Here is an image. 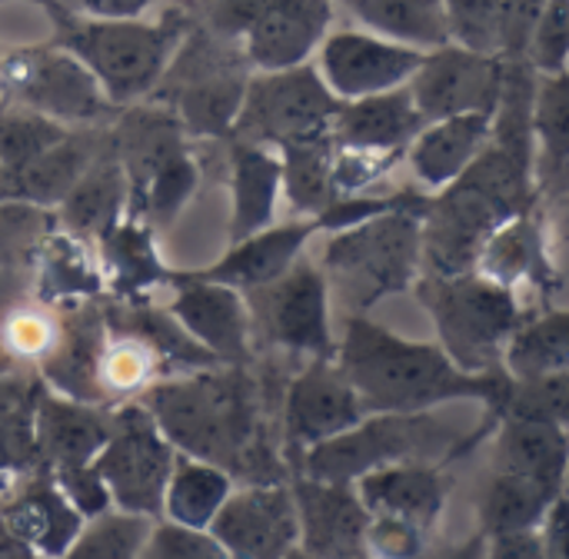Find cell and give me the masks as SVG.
Listing matches in <instances>:
<instances>
[{
    "instance_id": "obj_1",
    "label": "cell",
    "mask_w": 569,
    "mask_h": 559,
    "mask_svg": "<svg viewBox=\"0 0 569 559\" xmlns=\"http://www.w3.org/2000/svg\"><path fill=\"white\" fill-rule=\"evenodd\" d=\"M137 403L153 417L177 453L227 470L237 483L287 480V460L273 450L263 393L250 367H203L147 387Z\"/></svg>"
},
{
    "instance_id": "obj_2",
    "label": "cell",
    "mask_w": 569,
    "mask_h": 559,
    "mask_svg": "<svg viewBox=\"0 0 569 559\" xmlns=\"http://www.w3.org/2000/svg\"><path fill=\"white\" fill-rule=\"evenodd\" d=\"M333 363L353 387L363 413H433L453 400L483 403L487 420L473 443L500 423L510 390L507 373H463L440 343L407 340L367 313H350Z\"/></svg>"
},
{
    "instance_id": "obj_3",
    "label": "cell",
    "mask_w": 569,
    "mask_h": 559,
    "mask_svg": "<svg viewBox=\"0 0 569 559\" xmlns=\"http://www.w3.org/2000/svg\"><path fill=\"white\" fill-rule=\"evenodd\" d=\"M43 10L53 20V43L70 50L93 73L117 110L153 93L193 23L183 7H170L160 20H103L63 10L57 3H47Z\"/></svg>"
},
{
    "instance_id": "obj_4",
    "label": "cell",
    "mask_w": 569,
    "mask_h": 559,
    "mask_svg": "<svg viewBox=\"0 0 569 559\" xmlns=\"http://www.w3.org/2000/svg\"><path fill=\"white\" fill-rule=\"evenodd\" d=\"M420 200L330 233L323 250V280L330 300L347 313H367L383 297L407 293L423 270V210Z\"/></svg>"
},
{
    "instance_id": "obj_5",
    "label": "cell",
    "mask_w": 569,
    "mask_h": 559,
    "mask_svg": "<svg viewBox=\"0 0 569 559\" xmlns=\"http://www.w3.org/2000/svg\"><path fill=\"white\" fill-rule=\"evenodd\" d=\"M437 327L440 350L463 373H503L500 357L527 317L520 297L477 270L420 273L410 287Z\"/></svg>"
},
{
    "instance_id": "obj_6",
    "label": "cell",
    "mask_w": 569,
    "mask_h": 559,
    "mask_svg": "<svg viewBox=\"0 0 569 559\" xmlns=\"http://www.w3.org/2000/svg\"><path fill=\"white\" fill-rule=\"evenodd\" d=\"M250 73L240 40L193 20L150 97L180 120L190 140H217L230 137Z\"/></svg>"
},
{
    "instance_id": "obj_7",
    "label": "cell",
    "mask_w": 569,
    "mask_h": 559,
    "mask_svg": "<svg viewBox=\"0 0 569 559\" xmlns=\"http://www.w3.org/2000/svg\"><path fill=\"white\" fill-rule=\"evenodd\" d=\"M463 447L460 430L433 413H367L347 433L323 440L297 457L290 473L323 483H357L390 463H447Z\"/></svg>"
},
{
    "instance_id": "obj_8",
    "label": "cell",
    "mask_w": 569,
    "mask_h": 559,
    "mask_svg": "<svg viewBox=\"0 0 569 559\" xmlns=\"http://www.w3.org/2000/svg\"><path fill=\"white\" fill-rule=\"evenodd\" d=\"M3 103L33 110L63 127H107L117 107L93 73L63 47H17L0 53Z\"/></svg>"
},
{
    "instance_id": "obj_9",
    "label": "cell",
    "mask_w": 569,
    "mask_h": 559,
    "mask_svg": "<svg viewBox=\"0 0 569 559\" xmlns=\"http://www.w3.org/2000/svg\"><path fill=\"white\" fill-rule=\"evenodd\" d=\"M343 100H337L320 80L313 63L287 67V70H253L243 90V103L230 140L287 147L330 137L333 113Z\"/></svg>"
},
{
    "instance_id": "obj_10",
    "label": "cell",
    "mask_w": 569,
    "mask_h": 559,
    "mask_svg": "<svg viewBox=\"0 0 569 559\" xmlns=\"http://www.w3.org/2000/svg\"><path fill=\"white\" fill-rule=\"evenodd\" d=\"M173 457L177 450L160 433L153 417L137 400H130L113 407L110 437L93 457V467L110 493L113 510L143 520H160Z\"/></svg>"
},
{
    "instance_id": "obj_11",
    "label": "cell",
    "mask_w": 569,
    "mask_h": 559,
    "mask_svg": "<svg viewBox=\"0 0 569 559\" xmlns=\"http://www.w3.org/2000/svg\"><path fill=\"white\" fill-rule=\"evenodd\" d=\"M250 330L260 333L273 350L303 360H333L337 340L330 330V293L320 267L293 263L273 283L243 293Z\"/></svg>"
},
{
    "instance_id": "obj_12",
    "label": "cell",
    "mask_w": 569,
    "mask_h": 559,
    "mask_svg": "<svg viewBox=\"0 0 569 559\" xmlns=\"http://www.w3.org/2000/svg\"><path fill=\"white\" fill-rule=\"evenodd\" d=\"M507 83V60L493 53H477L460 43H440L423 50L407 90L423 113V120L487 113L493 117Z\"/></svg>"
},
{
    "instance_id": "obj_13",
    "label": "cell",
    "mask_w": 569,
    "mask_h": 559,
    "mask_svg": "<svg viewBox=\"0 0 569 559\" xmlns=\"http://www.w3.org/2000/svg\"><path fill=\"white\" fill-rule=\"evenodd\" d=\"M207 530L230 559H283L300 543L290 480L233 487Z\"/></svg>"
},
{
    "instance_id": "obj_14",
    "label": "cell",
    "mask_w": 569,
    "mask_h": 559,
    "mask_svg": "<svg viewBox=\"0 0 569 559\" xmlns=\"http://www.w3.org/2000/svg\"><path fill=\"white\" fill-rule=\"evenodd\" d=\"M317 57V73L337 100H360L393 87H403L423 50L380 37L373 30H333L323 37Z\"/></svg>"
},
{
    "instance_id": "obj_15",
    "label": "cell",
    "mask_w": 569,
    "mask_h": 559,
    "mask_svg": "<svg viewBox=\"0 0 569 559\" xmlns=\"http://www.w3.org/2000/svg\"><path fill=\"white\" fill-rule=\"evenodd\" d=\"M363 407L333 360H307L283 393V443L287 467L323 440H333L363 420Z\"/></svg>"
},
{
    "instance_id": "obj_16",
    "label": "cell",
    "mask_w": 569,
    "mask_h": 559,
    "mask_svg": "<svg viewBox=\"0 0 569 559\" xmlns=\"http://www.w3.org/2000/svg\"><path fill=\"white\" fill-rule=\"evenodd\" d=\"M173 300L167 303L170 317L223 367H250L253 360V330L247 300L240 290L200 280L190 273H170Z\"/></svg>"
},
{
    "instance_id": "obj_17",
    "label": "cell",
    "mask_w": 569,
    "mask_h": 559,
    "mask_svg": "<svg viewBox=\"0 0 569 559\" xmlns=\"http://www.w3.org/2000/svg\"><path fill=\"white\" fill-rule=\"evenodd\" d=\"M553 243H557L553 223L533 207L527 213L503 220L483 240L473 270L513 293L520 287H533L537 293L560 297V270L553 260Z\"/></svg>"
},
{
    "instance_id": "obj_18",
    "label": "cell",
    "mask_w": 569,
    "mask_h": 559,
    "mask_svg": "<svg viewBox=\"0 0 569 559\" xmlns=\"http://www.w3.org/2000/svg\"><path fill=\"white\" fill-rule=\"evenodd\" d=\"M300 550L313 559H353L363 557V530L367 507L360 503L353 483H323L310 477H290Z\"/></svg>"
},
{
    "instance_id": "obj_19",
    "label": "cell",
    "mask_w": 569,
    "mask_h": 559,
    "mask_svg": "<svg viewBox=\"0 0 569 559\" xmlns=\"http://www.w3.org/2000/svg\"><path fill=\"white\" fill-rule=\"evenodd\" d=\"M333 23V0H270L240 37L250 70H287L310 63Z\"/></svg>"
},
{
    "instance_id": "obj_20",
    "label": "cell",
    "mask_w": 569,
    "mask_h": 559,
    "mask_svg": "<svg viewBox=\"0 0 569 559\" xmlns=\"http://www.w3.org/2000/svg\"><path fill=\"white\" fill-rule=\"evenodd\" d=\"M533 133V190L537 210L560 227L569 187V83L567 73L540 77L530 107Z\"/></svg>"
},
{
    "instance_id": "obj_21",
    "label": "cell",
    "mask_w": 569,
    "mask_h": 559,
    "mask_svg": "<svg viewBox=\"0 0 569 559\" xmlns=\"http://www.w3.org/2000/svg\"><path fill=\"white\" fill-rule=\"evenodd\" d=\"M110 413L113 407H97V403L60 397L43 380H37L33 440H37L40 463L47 470L93 463V457L110 437Z\"/></svg>"
},
{
    "instance_id": "obj_22",
    "label": "cell",
    "mask_w": 569,
    "mask_h": 559,
    "mask_svg": "<svg viewBox=\"0 0 569 559\" xmlns=\"http://www.w3.org/2000/svg\"><path fill=\"white\" fill-rule=\"evenodd\" d=\"M0 520L43 559H60L83 530V517L67 503L47 467L20 473L0 500Z\"/></svg>"
},
{
    "instance_id": "obj_23",
    "label": "cell",
    "mask_w": 569,
    "mask_h": 559,
    "mask_svg": "<svg viewBox=\"0 0 569 559\" xmlns=\"http://www.w3.org/2000/svg\"><path fill=\"white\" fill-rule=\"evenodd\" d=\"M103 337H107V327H103L100 300L60 310L57 343L37 363L40 380L60 397L107 407L103 397H100V387H97V367H100Z\"/></svg>"
},
{
    "instance_id": "obj_24",
    "label": "cell",
    "mask_w": 569,
    "mask_h": 559,
    "mask_svg": "<svg viewBox=\"0 0 569 559\" xmlns=\"http://www.w3.org/2000/svg\"><path fill=\"white\" fill-rule=\"evenodd\" d=\"M353 490L370 517H397L433 533L450 497V480L440 463H390L363 473Z\"/></svg>"
},
{
    "instance_id": "obj_25",
    "label": "cell",
    "mask_w": 569,
    "mask_h": 559,
    "mask_svg": "<svg viewBox=\"0 0 569 559\" xmlns=\"http://www.w3.org/2000/svg\"><path fill=\"white\" fill-rule=\"evenodd\" d=\"M313 233H320L313 217L290 220V223H270L260 233L237 240L227 257H220L207 270H193L190 277L223 283V287H233L240 293L257 290L263 283H273L277 277H283L300 260V253Z\"/></svg>"
},
{
    "instance_id": "obj_26",
    "label": "cell",
    "mask_w": 569,
    "mask_h": 559,
    "mask_svg": "<svg viewBox=\"0 0 569 559\" xmlns=\"http://www.w3.org/2000/svg\"><path fill=\"white\" fill-rule=\"evenodd\" d=\"M27 270L33 273V300L43 307L67 310L103 300V277L93 243L60 223L37 243Z\"/></svg>"
},
{
    "instance_id": "obj_27",
    "label": "cell",
    "mask_w": 569,
    "mask_h": 559,
    "mask_svg": "<svg viewBox=\"0 0 569 559\" xmlns=\"http://www.w3.org/2000/svg\"><path fill=\"white\" fill-rule=\"evenodd\" d=\"M93 250L103 277V300L133 303V300H147V293L170 283V270L163 267L153 243V227L137 217L123 213L93 243Z\"/></svg>"
},
{
    "instance_id": "obj_28",
    "label": "cell",
    "mask_w": 569,
    "mask_h": 559,
    "mask_svg": "<svg viewBox=\"0 0 569 559\" xmlns=\"http://www.w3.org/2000/svg\"><path fill=\"white\" fill-rule=\"evenodd\" d=\"M493 117L487 113H457L423 123V130L407 143L403 160L410 163L417 183L427 193L450 187L487 147Z\"/></svg>"
},
{
    "instance_id": "obj_29",
    "label": "cell",
    "mask_w": 569,
    "mask_h": 559,
    "mask_svg": "<svg viewBox=\"0 0 569 559\" xmlns=\"http://www.w3.org/2000/svg\"><path fill=\"white\" fill-rule=\"evenodd\" d=\"M127 177L123 167L110 147V137H103V147L87 163L80 180L67 190V197L53 207L57 223L90 243H97L123 213H127Z\"/></svg>"
},
{
    "instance_id": "obj_30",
    "label": "cell",
    "mask_w": 569,
    "mask_h": 559,
    "mask_svg": "<svg viewBox=\"0 0 569 559\" xmlns=\"http://www.w3.org/2000/svg\"><path fill=\"white\" fill-rule=\"evenodd\" d=\"M423 113L417 110L407 83L360 97L343 100L330 123V140L347 147H373V150H407V143L423 130Z\"/></svg>"
},
{
    "instance_id": "obj_31",
    "label": "cell",
    "mask_w": 569,
    "mask_h": 559,
    "mask_svg": "<svg viewBox=\"0 0 569 559\" xmlns=\"http://www.w3.org/2000/svg\"><path fill=\"white\" fill-rule=\"evenodd\" d=\"M280 203V153L230 140V243L273 223Z\"/></svg>"
},
{
    "instance_id": "obj_32",
    "label": "cell",
    "mask_w": 569,
    "mask_h": 559,
    "mask_svg": "<svg viewBox=\"0 0 569 559\" xmlns=\"http://www.w3.org/2000/svg\"><path fill=\"white\" fill-rule=\"evenodd\" d=\"M567 460L569 440L567 427L540 423V420H520L503 417L497 423L493 440V470L513 473L553 490H567Z\"/></svg>"
},
{
    "instance_id": "obj_33",
    "label": "cell",
    "mask_w": 569,
    "mask_h": 559,
    "mask_svg": "<svg viewBox=\"0 0 569 559\" xmlns=\"http://www.w3.org/2000/svg\"><path fill=\"white\" fill-rule=\"evenodd\" d=\"M107 127H87V130H67L50 150H43L30 167H23L17 177L7 180L3 200H23L53 210L67 190L80 180L87 163L103 147Z\"/></svg>"
},
{
    "instance_id": "obj_34",
    "label": "cell",
    "mask_w": 569,
    "mask_h": 559,
    "mask_svg": "<svg viewBox=\"0 0 569 559\" xmlns=\"http://www.w3.org/2000/svg\"><path fill=\"white\" fill-rule=\"evenodd\" d=\"M500 370L510 380H540L553 373H569V313L557 307H543L527 313L510 333Z\"/></svg>"
},
{
    "instance_id": "obj_35",
    "label": "cell",
    "mask_w": 569,
    "mask_h": 559,
    "mask_svg": "<svg viewBox=\"0 0 569 559\" xmlns=\"http://www.w3.org/2000/svg\"><path fill=\"white\" fill-rule=\"evenodd\" d=\"M237 480L197 457L177 453L173 457V470L163 490V503H160V520H170L177 527H190V530H207L213 523V517L220 513L223 500L233 493Z\"/></svg>"
},
{
    "instance_id": "obj_36",
    "label": "cell",
    "mask_w": 569,
    "mask_h": 559,
    "mask_svg": "<svg viewBox=\"0 0 569 559\" xmlns=\"http://www.w3.org/2000/svg\"><path fill=\"white\" fill-rule=\"evenodd\" d=\"M567 490H553L513 473L490 470L487 483L480 487L477 497V517L483 537H500V533H520V530H537L547 517V510L563 497Z\"/></svg>"
},
{
    "instance_id": "obj_37",
    "label": "cell",
    "mask_w": 569,
    "mask_h": 559,
    "mask_svg": "<svg viewBox=\"0 0 569 559\" xmlns=\"http://www.w3.org/2000/svg\"><path fill=\"white\" fill-rule=\"evenodd\" d=\"M347 10L380 37L410 43L417 50H433L447 43L443 3L440 0H340Z\"/></svg>"
},
{
    "instance_id": "obj_38",
    "label": "cell",
    "mask_w": 569,
    "mask_h": 559,
    "mask_svg": "<svg viewBox=\"0 0 569 559\" xmlns=\"http://www.w3.org/2000/svg\"><path fill=\"white\" fill-rule=\"evenodd\" d=\"M330 150H333L330 137L277 147L280 197H287V203L300 217H320L330 203L340 200L333 187V173H330Z\"/></svg>"
},
{
    "instance_id": "obj_39",
    "label": "cell",
    "mask_w": 569,
    "mask_h": 559,
    "mask_svg": "<svg viewBox=\"0 0 569 559\" xmlns=\"http://www.w3.org/2000/svg\"><path fill=\"white\" fill-rule=\"evenodd\" d=\"M60 333V310L37 303H10L0 313V373H10L17 363L37 367Z\"/></svg>"
},
{
    "instance_id": "obj_40",
    "label": "cell",
    "mask_w": 569,
    "mask_h": 559,
    "mask_svg": "<svg viewBox=\"0 0 569 559\" xmlns=\"http://www.w3.org/2000/svg\"><path fill=\"white\" fill-rule=\"evenodd\" d=\"M70 127L53 123L33 110L23 107H0V173H3V190L7 180L17 177L23 167H30L43 150H50Z\"/></svg>"
},
{
    "instance_id": "obj_41",
    "label": "cell",
    "mask_w": 569,
    "mask_h": 559,
    "mask_svg": "<svg viewBox=\"0 0 569 559\" xmlns=\"http://www.w3.org/2000/svg\"><path fill=\"white\" fill-rule=\"evenodd\" d=\"M447 40L477 53L503 57L510 0H440Z\"/></svg>"
},
{
    "instance_id": "obj_42",
    "label": "cell",
    "mask_w": 569,
    "mask_h": 559,
    "mask_svg": "<svg viewBox=\"0 0 569 559\" xmlns=\"http://www.w3.org/2000/svg\"><path fill=\"white\" fill-rule=\"evenodd\" d=\"M150 523L153 520L110 510L83 523V530L77 533V540L67 547V553L60 559H137Z\"/></svg>"
},
{
    "instance_id": "obj_43",
    "label": "cell",
    "mask_w": 569,
    "mask_h": 559,
    "mask_svg": "<svg viewBox=\"0 0 569 559\" xmlns=\"http://www.w3.org/2000/svg\"><path fill=\"white\" fill-rule=\"evenodd\" d=\"M57 227V213L23 200H0V267L27 270L37 243Z\"/></svg>"
},
{
    "instance_id": "obj_44",
    "label": "cell",
    "mask_w": 569,
    "mask_h": 559,
    "mask_svg": "<svg viewBox=\"0 0 569 559\" xmlns=\"http://www.w3.org/2000/svg\"><path fill=\"white\" fill-rule=\"evenodd\" d=\"M569 57V0H547L530 27L523 60L533 73L553 77L567 73Z\"/></svg>"
},
{
    "instance_id": "obj_45",
    "label": "cell",
    "mask_w": 569,
    "mask_h": 559,
    "mask_svg": "<svg viewBox=\"0 0 569 559\" xmlns=\"http://www.w3.org/2000/svg\"><path fill=\"white\" fill-rule=\"evenodd\" d=\"M567 410L569 373H553V377H540V380H510L503 417H520V420H540V423L567 427Z\"/></svg>"
},
{
    "instance_id": "obj_46",
    "label": "cell",
    "mask_w": 569,
    "mask_h": 559,
    "mask_svg": "<svg viewBox=\"0 0 569 559\" xmlns=\"http://www.w3.org/2000/svg\"><path fill=\"white\" fill-rule=\"evenodd\" d=\"M400 160H403V150H373V147L333 143V150H330V173H333L337 197L370 193Z\"/></svg>"
},
{
    "instance_id": "obj_47",
    "label": "cell",
    "mask_w": 569,
    "mask_h": 559,
    "mask_svg": "<svg viewBox=\"0 0 569 559\" xmlns=\"http://www.w3.org/2000/svg\"><path fill=\"white\" fill-rule=\"evenodd\" d=\"M137 559H230L210 530L177 527L170 520H153Z\"/></svg>"
},
{
    "instance_id": "obj_48",
    "label": "cell",
    "mask_w": 569,
    "mask_h": 559,
    "mask_svg": "<svg viewBox=\"0 0 569 559\" xmlns=\"http://www.w3.org/2000/svg\"><path fill=\"white\" fill-rule=\"evenodd\" d=\"M430 533L397 517H370L363 530L367 559H427Z\"/></svg>"
},
{
    "instance_id": "obj_49",
    "label": "cell",
    "mask_w": 569,
    "mask_h": 559,
    "mask_svg": "<svg viewBox=\"0 0 569 559\" xmlns=\"http://www.w3.org/2000/svg\"><path fill=\"white\" fill-rule=\"evenodd\" d=\"M50 477L60 487V493L67 497V503L83 517V523H90V520H97V517L113 510L110 493H107V487H103V480H100L93 463L57 467V470H50Z\"/></svg>"
},
{
    "instance_id": "obj_50",
    "label": "cell",
    "mask_w": 569,
    "mask_h": 559,
    "mask_svg": "<svg viewBox=\"0 0 569 559\" xmlns=\"http://www.w3.org/2000/svg\"><path fill=\"white\" fill-rule=\"evenodd\" d=\"M200 3H203V20L197 23H203L207 30L227 40H240L270 0H200Z\"/></svg>"
},
{
    "instance_id": "obj_51",
    "label": "cell",
    "mask_w": 569,
    "mask_h": 559,
    "mask_svg": "<svg viewBox=\"0 0 569 559\" xmlns=\"http://www.w3.org/2000/svg\"><path fill=\"white\" fill-rule=\"evenodd\" d=\"M63 10L83 13V17H103V20H133L143 17L160 0H53Z\"/></svg>"
},
{
    "instance_id": "obj_52",
    "label": "cell",
    "mask_w": 569,
    "mask_h": 559,
    "mask_svg": "<svg viewBox=\"0 0 569 559\" xmlns=\"http://www.w3.org/2000/svg\"><path fill=\"white\" fill-rule=\"evenodd\" d=\"M483 559H547L543 543L537 530H520V533H500L487 537V557Z\"/></svg>"
},
{
    "instance_id": "obj_53",
    "label": "cell",
    "mask_w": 569,
    "mask_h": 559,
    "mask_svg": "<svg viewBox=\"0 0 569 559\" xmlns=\"http://www.w3.org/2000/svg\"><path fill=\"white\" fill-rule=\"evenodd\" d=\"M537 533H540V543H543V557L567 559V493L547 510Z\"/></svg>"
},
{
    "instance_id": "obj_54",
    "label": "cell",
    "mask_w": 569,
    "mask_h": 559,
    "mask_svg": "<svg viewBox=\"0 0 569 559\" xmlns=\"http://www.w3.org/2000/svg\"><path fill=\"white\" fill-rule=\"evenodd\" d=\"M0 559H43L0 520Z\"/></svg>"
},
{
    "instance_id": "obj_55",
    "label": "cell",
    "mask_w": 569,
    "mask_h": 559,
    "mask_svg": "<svg viewBox=\"0 0 569 559\" xmlns=\"http://www.w3.org/2000/svg\"><path fill=\"white\" fill-rule=\"evenodd\" d=\"M20 480V473H10V470H0V500L7 497V490Z\"/></svg>"
},
{
    "instance_id": "obj_56",
    "label": "cell",
    "mask_w": 569,
    "mask_h": 559,
    "mask_svg": "<svg viewBox=\"0 0 569 559\" xmlns=\"http://www.w3.org/2000/svg\"><path fill=\"white\" fill-rule=\"evenodd\" d=\"M0 3H13V0H0ZM30 3H40V7H47V3H53V0H30Z\"/></svg>"
},
{
    "instance_id": "obj_57",
    "label": "cell",
    "mask_w": 569,
    "mask_h": 559,
    "mask_svg": "<svg viewBox=\"0 0 569 559\" xmlns=\"http://www.w3.org/2000/svg\"><path fill=\"white\" fill-rule=\"evenodd\" d=\"M0 200H3V173H0Z\"/></svg>"
},
{
    "instance_id": "obj_58",
    "label": "cell",
    "mask_w": 569,
    "mask_h": 559,
    "mask_svg": "<svg viewBox=\"0 0 569 559\" xmlns=\"http://www.w3.org/2000/svg\"><path fill=\"white\" fill-rule=\"evenodd\" d=\"M0 107H3V87H0Z\"/></svg>"
},
{
    "instance_id": "obj_59",
    "label": "cell",
    "mask_w": 569,
    "mask_h": 559,
    "mask_svg": "<svg viewBox=\"0 0 569 559\" xmlns=\"http://www.w3.org/2000/svg\"><path fill=\"white\" fill-rule=\"evenodd\" d=\"M353 559H367V557H353Z\"/></svg>"
}]
</instances>
